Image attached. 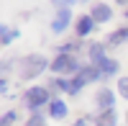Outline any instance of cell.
Masks as SVG:
<instances>
[{
	"label": "cell",
	"mask_w": 128,
	"mask_h": 126,
	"mask_svg": "<svg viewBox=\"0 0 128 126\" xmlns=\"http://www.w3.org/2000/svg\"><path fill=\"white\" fill-rule=\"evenodd\" d=\"M44 70H46V59L44 57H26L20 75H23V80H31V77H36L38 72H44Z\"/></svg>",
	"instance_id": "6da1fadb"
},
{
	"label": "cell",
	"mask_w": 128,
	"mask_h": 126,
	"mask_svg": "<svg viewBox=\"0 0 128 126\" xmlns=\"http://www.w3.org/2000/svg\"><path fill=\"white\" fill-rule=\"evenodd\" d=\"M23 100H26L28 108H38V106H44V103L49 100V90L46 88H31Z\"/></svg>",
	"instance_id": "7a4b0ae2"
},
{
	"label": "cell",
	"mask_w": 128,
	"mask_h": 126,
	"mask_svg": "<svg viewBox=\"0 0 128 126\" xmlns=\"http://www.w3.org/2000/svg\"><path fill=\"white\" fill-rule=\"evenodd\" d=\"M51 70H54L56 75H62V72H74L77 70V59L72 54H59L54 62H51Z\"/></svg>",
	"instance_id": "3957f363"
},
{
	"label": "cell",
	"mask_w": 128,
	"mask_h": 126,
	"mask_svg": "<svg viewBox=\"0 0 128 126\" xmlns=\"http://www.w3.org/2000/svg\"><path fill=\"white\" fill-rule=\"evenodd\" d=\"M69 18H72V13H69V8H62V10H59V16L54 18V23H51V28H54L56 34H62V31H64V28L69 26Z\"/></svg>",
	"instance_id": "277c9868"
},
{
	"label": "cell",
	"mask_w": 128,
	"mask_h": 126,
	"mask_svg": "<svg viewBox=\"0 0 128 126\" xmlns=\"http://www.w3.org/2000/svg\"><path fill=\"white\" fill-rule=\"evenodd\" d=\"M95 67L100 70V77H110V75H115V70H118V65H115L113 59H108V57H105L100 65H95Z\"/></svg>",
	"instance_id": "5b68a950"
},
{
	"label": "cell",
	"mask_w": 128,
	"mask_h": 126,
	"mask_svg": "<svg viewBox=\"0 0 128 126\" xmlns=\"http://www.w3.org/2000/svg\"><path fill=\"white\" fill-rule=\"evenodd\" d=\"M95 77H100V70H98V67H82V70L77 72V80L82 82V85H84V82H90V80H95Z\"/></svg>",
	"instance_id": "8992f818"
},
{
	"label": "cell",
	"mask_w": 128,
	"mask_h": 126,
	"mask_svg": "<svg viewBox=\"0 0 128 126\" xmlns=\"http://www.w3.org/2000/svg\"><path fill=\"white\" fill-rule=\"evenodd\" d=\"M95 123H98V126H115V113H113V108L100 111V116L95 118Z\"/></svg>",
	"instance_id": "52a82bcc"
},
{
	"label": "cell",
	"mask_w": 128,
	"mask_h": 126,
	"mask_svg": "<svg viewBox=\"0 0 128 126\" xmlns=\"http://www.w3.org/2000/svg\"><path fill=\"white\" fill-rule=\"evenodd\" d=\"M95 98H98V106H100L102 111H108V108L113 106V100H115L110 90H100V93H98V95H95Z\"/></svg>",
	"instance_id": "ba28073f"
},
{
	"label": "cell",
	"mask_w": 128,
	"mask_h": 126,
	"mask_svg": "<svg viewBox=\"0 0 128 126\" xmlns=\"http://www.w3.org/2000/svg\"><path fill=\"white\" fill-rule=\"evenodd\" d=\"M108 18H110V8L105 3H100V5L92 8V21H100V23H102V21H108Z\"/></svg>",
	"instance_id": "9c48e42d"
},
{
	"label": "cell",
	"mask_w": 128,
	"mask_h": 126,
	"mask_svg": "<svg viewBox=\"0 0 128 126\" xmlns=\"http://www.w3.org/2000/svg\"><path fill=\"white\" fill-rule=\"evenodd\" d=\"M90 28H92V18L90 16H80V21H77V36H87Z\"/></svg>",
	"instance_id": "30bf717a"
},
{
	"label": "cell",
	"mask_w": 128,
	"mask_h": 126,
	"mask_svg": "<svg viewBox=\"0 0 128 126\" xmlns=\"http://www.w3.org/2000/svg\"><path fill=\"white\" fill-rule=\"evenodd\" d=\"M90 57H92V65H100L105 59V46L102 44H92L90 46Z\"/></svg>",
	"instance_id": "8fae6325"
},
{
	"label": "cell",
	"mask_w": 128,
	"mask_h": 126,
	"mask_svg": "<svg viewBox=\"0 0 128 126\" xmlns=\"http://www.w3.org/2000/svg\"><path fill=\"white\" fill-rule=\"evenodd\" d=\"M49 111H51V116H54V118H64V116H67V106H64L62 100H51Z\"/></svg>",
	"instance_id": "7c38bea8"
},
{
	"label": "cell",
	"mask_w": 128,
	"mask_h": 126,
	"mask_svg": "<svg viewBox=\"0 0 128 126\" xmlns=\"http://www.w3.org/2000/svg\"><path fill=\"white\" fill-rule=\"evenodd\" d=\"M126 39H128V28H118V31L110 34V44L115 46V44H120V41H126Z\"/></svg>",
	"instance_id": "4fadbf2b"
},
{
	"label": "cell",
	"mask_w": 128,
	"mask_h": 126,
	"mask_svg": "<svg viewBox=\"0 0 128 126\" xmlns=\"http://www.w3.org/2000/svg\"><path fill=\"white\" fill-rule=\"evenodd\" d=\"M0 34H3V36H0V41H3V44H10V41H13V39L18 36V31H13V28L3 26V28H0Z\"/></svg>",
	"instance_id": "5bb4252c"
},
{
	"label": "cell",
	"mask_w": 128,
	"mask_h": 126,
	"mask_svg": "<svg viewBox=\"0 0 128 126\" xmlns=\"http://www.w3.org/2000/svg\"><path fill=\"white\" fill-rule=\"evenodd\" d=\"M118 90H120V98H126V100H128V77H120Z\"/></svg>",
	"instance_id": "9a60e30c"
},
{
	"label": "cell",
	"mask_w": 128,
	"mask_h": 126,
	"mask_svg": "<svg viewBox=\"0 0 128 126\" xmlns=\"http://www.w3.org/2000/svg\"><path fill=\"white\" fill-rule=\"evenodd\" d=\"M16 118H18V116H16V113H13V111H8V113H5V116H3V121H0V126H10V123H13Z\"/></svg>",
	"instance_id": "2e32d148"
},
{
	"label": "cell",
	"mask_w": 128,
	"mask_h": 126,
	"mask_svg": "<svg viewBox=\"0 0 128 126\" xmlns=\"http://www.w3.org/2000/svg\"><path fill=\"white\" fill-rule=\"evenodd\" d=\"M26 126H46V121H44V118H41V116H31Z\"/></svg>",
	"instance_id": "e0dca14e"
},
{
	"label": "cell",
	"mask_w": 128,
	"mask_h": 126,
	"mask_svg": "<svg viewBox=\"0 0 128 126\" xmlns=\"http://www.w3.org/2000/svg\"><path fill=\"white\" fill-rule=\"evenodd\" d=\"M74 0H54V5H72Z\"/></svg>",
	"instance_id": "ac0fdd59"
},
{
	"label": "cell",
	"mask_w": 128,
	"mask_h": 126,
	"mask_svg": "<svg viewBox=\"0 0 128 126\" xmlns=\"http://www.w3.org/2000/svg\"><path fill=\"white\" fill-rule=\"evenodd\" d=\"M74 126H87V123H84V121H80V123H74Z\"/></svg>",
	"instance_id": "d6986e66"
},
{
	"label": "cell",
	"mask_w": 128,
	"mask_h": 126,
	"mask_svg": "<svg viewBox=\"0 0 128 126\" xmlns=\"http://www.w3.org/2000/svg\"><path fill=\"white\" fill-rule=\"evenodd\" d=\"M118 3H128V0H118Z\"/></svg>",
	"instance_id": "ffe728a7"
}]
</instances>
